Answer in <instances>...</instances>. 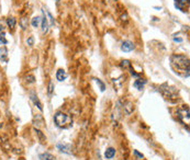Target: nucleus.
I'll use <instances>...</instances> for the list:
<instances>
[{
	"instance_id": "obj_16",
	"label": "nucleus",
	"mask_w": 190,
	"mask_h": 160,
	"mask_svg": "<svg viewBox=\"0 0 190 160\" xmlns=\"http://www.w3.org/2000/svg\"><path fill=\"white\" fill-rule=\"evenodd\" d=\"M34 132H35V133H36V135L39 136V138H40V140H41V143H44L46 138H45V136L43 135V133H42L41 130H37V128H34Z\"/></svg>"
},
{
	"instance_id": "obj_5",
	"label": "nucleus",
	"mask_w": 190,
	"mask_h": 160,
	"mask_svg": "<svg viewBox=\"0 0 190 160\" xmlns=\"http://www.w3.org/2000/svg\"><path fill=\"white\" fill-rule=\"evenodd\" d=\"M57 148L60 149L62 153H68V155H71V145H66V144H58L57 145Z\"/></svg>"
},
{
	"instance_id": "obj_25",
	"label": "nucleus",
	"mask_w": 190,
	"mask_h": 160,
	"mask_svg": "<svg viewBox=\"0 0 190 160\" xmlns=\"http://www.w3.org/2000/svg\"><path fill=\"white\" fill-rule=\"evenodd\" d=\"M134 153H135V155H136V156L140 157V158H143V155H141V153H138L136 150H134Z\"/></svg>"
},
{
	"instance_id": "obj_17",
	"label": "nucleus",
	"mask_w": 190,
	"mask_h": 160,
	"mask_svg": "<svg viewBox=\"0 0 190 160\" xmlns=\"http://www.w3.org/2000/svg\"><path fill=\"white\" fill-rule=\"evenodd\" d=\"M24 79H25V81L28 82V83H34V82H35V78H34V76H32V75L26 76Z\"/></svg>"
},
{
	"instance_id": "obj_9",
	"label": "nucleus",
	"mask_w": 190,
	"mask_h": 160,
	"mask_svg": "<svg viewBox=\"0 0 190 160\" xmlns=\"http://www.w3.org/2000/svg\"><path fill=\"white\" fill-rule=\"evenodd\" d=\"M31 100L33 101V103L37 106V109L40 110V111H43V108H42V103L40 102V100H39V98L34 94V93H31Z\"/></svg>"
},
{
	"instance_id": "obj_15",
	"label": "nucleus",
	"mask_w": 190,
	"mask_h": 160,
	"mask_svg": "<svg viewBox=\"0 0 190 160\" xmlns=\"http://www.w3.org/2000/svg\"><path fill=\"white\" fill-rule=\"evenodd\" d=\"M40 23H41V18L40 17H34L32 20H31V25L33 26V28H39L40 25Z\"/></svg>"
},
{
	"instance_id": "obj_1",
	"label": "nucleus",
	"mask_w": 190,
	"mask_h": 160,
	"mask_svg": "<svg viewBox=\"0 0 190 160\" xmlns=\"http://www.w3.org/2000/svg\"><path fill=\"white\" fill-rule=\"evenodd\" d=\"M170 64H172L173 69L178 76H181L183 78H188L189 77V71H190V64L189 58L185 55H173L170 57Z\"/></svg>"
},
{
	"instance_id": "obj_18",
	"label": "nucleus",
	"mask_w": 190,
	"mask_h": 160,
	"mask_svg": "<svg viewBox=\"0 0 190 160\" xmlns=\"http://www.w3.org/2000/svg\"><path fill=\"white\" fill-rule=\"evenodd\" d=\"M20 25H21V28H22L23 30H25L26 28H28V22H26L25 18H22L20 20Z\"/></svg>"
},
{
	"instance_id": "obj_13",
	"label": "nucleus",
	"mask_w": 190,
	"mask_h": 160,
	"mask_svg": "<svg viewBox=\"0 0 190 160\" xmlns=\"http://www.w3.org/2000/svg\"><path fill=\"white\" fill-rule=\"evenodd\" d=\"M7 24L10 29H15V24H17V20H15V18H13V17H9V18L7 19Z\"/></svg>"
},
{
	"instance_id": "obj_12",
	"label": "nucleus",
	"mask_w": 190,
	"mask_h": 160,
	"mask_svg": "<svg viewBox=\"0 0 190 160\" xmlns=\"http://www.w3.org/2000/svg\"><path fill=\"white\" fill-rule=\"evenodd\" d=\"M39 158H40V160H55L54 156L51 155V153H41V155L39 156Z\"/></svg>"
},
{
	"instance_id": "obj_2",
	"label": "nucleus",
	"mask_w": 190,
	"mask_h": 160,
	"mask_svg": "<svg viewBox=\"0 0 190 160\" xmlns=\"http://www.w3.org/2000/svg\"><path fill=\"white\" fill-rule=\"evenodd\" d=\"M54 121L58 127H67V124H71V119L63 112H57L54 116Z\"/></svg>"
},
{
	"instance_id": "obj_26",
	"label": "nucleus",
	"mask_w": 190,
	"mask_h": 160,
	"mask_svg": "<svg viewBox=\"0 0 190 160\" xmlns=\"http://www.w3.org/2000/svg\"><path fill=\"white\" fill-rule=\"evenodd\" d=\"M1 31H4V26H2V22L0 21V32H1Z\"/></svg>"
},
{
	"instance_id": "obj_7",
	"label": "nucleus",
	"mask_w": 190,
	"mask_h": 160,
	"mask_svg": "<svg viewBox=\"0 0 190 160\" xmlns=\"http://www.w3.org/2000/svg\"><path fill=\"white\" fill-rule=\"evenodd\" d=\"M188 1H189V0H175V7L177 8L178 10H181V11L186 12L183 6L186 4H188Z\"/></svg>"
},
{
	"instance_id": "obj_10",
	"label": "nucleus",
	"mask_w": 190,
	"mask_h": 160,
	"mask_svg": "<svg viewBox=\"0 0 190 160\" xmlns=\"http://www.w3.org/2000/svg\"><path fill=\"white\" fill-rule=\"evenodd\" d=\"M114 156H116V149L112 148V147L108 148L106 150V153H104V157H106L107 159H112Z\"/></svg>"
},
{
	"instance_id": "obj_23",
	"label": "nucleus",
	"mask_w": 190,
	"mask_h": 160,
	"mask_svg": "<svg viewBox=\"0 0 190 160\" xmlns=\"http://www.w3.org/2000/svg\"><path fill=\"white\" fill-rule=\"evenodd\" d=\"M47 15H49L50 21H51V25H54V23H55V21H54V18H53L52 13H51L50 11H47Z\"/></svg>"
},
{
	"instance_id": "obj_19",
	"label": "nucleus",
	"mask_w": 190,
	"mask_h": 160,
	"mask_svg": "<svg viewBox=\"0 0 190 160\" xmlns=\"http://www.w3.org/2000/svg\"><path fill=\"white\" fill-rule=\"evenodd\" d=\"M53 91H54V83H53V81H50L49 82V94L50 96H52Z\"/></svg>"
},
{
	"instance_id": "obj_14",
	"label": "nucleus",
	"mask_w": 190,
	"mask_h": 160,
	"mask_svg": "<svg viewBox=\"0 0 190 160\" xmlns=\"http://www.w3.org/2000/svg\"><path fill=\"white\" fill-rule=\"evenodd\" d=\"M8 56V49L6 47H1L0 49V60H6Z\"/></svg>"
},
{
	"instance_id": "obj_4",
	"label": "nucleus",
	"mask_w": 190,
	"mask_h": 160,
	"mask_svg": "<svg viewBox=\"0 0 190 160\" xmlns=\"http://www.w3.org/2000/svg\"><path fill=\"white\" fill-rule=\"evenodd\" d=\"M134 47H135L134 44H133L131 41H124L122 43V45H121V49L125 53L132 52V51L134 49Z\"/></svg>"
},
{
	"instance_id": "obj_24",
	"label": "nucleus",
	"mask_w": 190,
	"mask_h": 160,
	"mask_svg": "<svg viewBox=\"0 0 190 160\" xmlns=\"http://www.w3.org/2000/svg\"><path fill=\"white\" fill-rule=\"evenodd\" d=\"M174 41H175V42H178V43H181V42H183V40L181 38V37H176V36H175V37H174Z\"/></svg>"
},
{
	"instance_id": "obj_6",
	"label": "nucleus",
	"mask_w": 190,
	"mask_h": 160,
	"mask_svg": "<svg viewBox=\"0 0 190 160\" xmlns=\"http://www.w3.org/2000/svg\"><path fill=\"white\" fill-rule=\"evenodd\" d=\"M66 78H67V74H66V71L64 70V69H58V70L56 71V79L58 81H64Z\"/></svg>"
},
{
	"instance_id": "obj_21",
	"label": "nucleus",
	"mask_w": 190,
	"mask_h": 160,
	"mask_svg": "<svg viewBox=\"0 0 190 160\" xmlns=\"http://www.w3.org/2000/svg\"><path fill=\"white\" fill-rule=\"evenodd\" d=\"M33 43H34V38H33V36H30L28 40H26V44L29 45V46H32L33 45Z\"/></svg>"
},
{
	"instance_id": "obj_22",
	"label": "nucleus",
	"mask_w": 190,
	"mask_h": 160,
	"mask_svg": "<svg viewBox=\"0 0 190 160\" xmlns=\"http://www.w3.org/2000/svg\"><path fill=\"white\" fill-rule=\"evenodd\" d=\"M4 44H7V40H6V37L4 35H0V45H4Z\"/></svg>"
},
{
	"instance_id": "obj_8",
	"label": "nucleus",
	"mask_w": 190,
	"mask_h": 160,
	"mask_svg": "<svg viewBox=\"0 0 190 160\" xmlns=\"http://www.w3.org/2000/svg\"><path fill=\"white\" fill-rule=\"evenodd\" d=\"M41 23L43 33H47V31H49V22H47V19H46L45 14H43V18L41 19Z\"/></svg>"
},
{
	"instance_id": "obj_3",
	"label": "nucleus",
	"mask_w": 190,
	"mask_h": 160,
	"mask_svg": "<svg viewBox=\"0 0 190 160\" xmlns=\"http://www.w3.org/2000/svg\"><path fill=\"white\" fill-rule=\"evenodd\" d=\"M177 114H178V117L180 119H183V121H186L187 119V122L189 121V109L187 108V106H183V108H181V109H178Z\"/></svg>"
},
{
	"instance_id": "obj_11",
	"label": "nucleus",
	"mask_w": 190,
	"mask_h": 160,
	"mask_svg": "<svg viewBox=\"0 0 190 160\" xmlns=\"http://www.w3.org/2000/svg\"><path fill=\"white\" fill-rule=\"evenodd\" d=\"M145 83H146V80H144V79H138V80H135L133 85H134V87L138 90H142L144 88V85H145Z\"/></svg>"
},
{
	"instance_id": "obj_20",
	"label": "nucleus",
	"mask_w": 190,
	"mask_h": 160,
	"mask_svg": "<svg viewBox=\"0 0 190 160\" xmlns=\"http://www.w3.org/2000/svg\"><path fill=\"white\" fill-rule=\"evenodd\" d=\"M96 82H97L98 85L100 86V90L101 91H104V89H106V87H104V83L102 81H101L100 79H96Z\"/></svg>"
}]
</instances>
